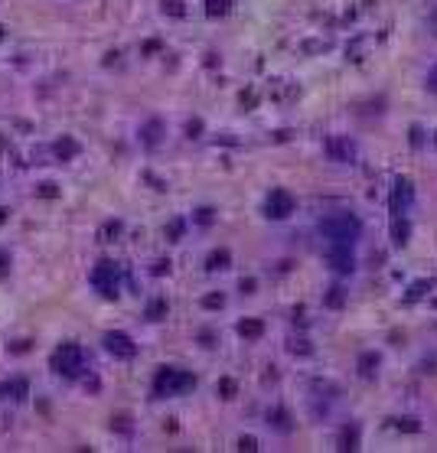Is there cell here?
I'll return each mask as SVG.
<instances>
[{"label": "cell", "instance_id": "1", "mask_svg": "<svg viewBox=\"0 0 437 453\" xmlns=\"http://www.w3.org/2000/svg\"><path fill=\"white\" fill-rule=\"evenodd\" d=\"M323 232H327L329 245L333 248H349L359 238V218L353 215H329L323 222Z\"/></svg>", "mask_w": 437, "mask_h": 453}, {"label": "cell", "instance_id": "2", "mask_svg": "<svg viewBox=\"0 0 437 453\" xmlns=\"http://www.w3.org/2000/svg\"><path fill=\"white\" fill-rule=\"evenodd\" d=\"M192 385H196L192 375L176 372V369H160V372H157V378H154V391H157V395H183V391H190Z\"/></svg>", "mask_w": 437, "mask_h": 453}, {"label": "cell", "instance_id": "3", "mask_svg": "<svg viewBox=\"0 0 437 453\" xmlns=\"http://www.w3.org/2000/svg\"><path fill=\"white\" fill-rule=\"evenodd\" d=\"M53 365L65 375H75V372L82 369V349L79 346H62L59 352L53 355Z\"/></svg>", "mask_w": 437, "mask_h": 453}, {"label": "cell", "instance_id": "4", "mask_svg": "<svg viewBox=\"0 0 437 453\" xmlns=\"http://www.w3.org/2000/svg\"><path fill=\"white\" fill-rule=\"evenodd\" d=\"M91 281H95V287H98L101 293H114V287H118V271H114V267L105 261L98 271L91 274Z\"/></svg>", "mask_w": 437, "mask_h": 453}, {"label": "cell", "instance_id": "5", "mask_svg": "<svg viewBox=\"0 0 437 453\" xmlns=\"http://www.w3.org/2000/svg\"><path fill=\"white\" fill-rule=\"evenodd\" d=\"M294 209V199L287 196L284 189H274L271 196H268V215H274V218H284L287 212Z\"/></svg>", "mask_w": 437, "mask_h": 453}, {"label": "cell", "instance_id": "6", "mask_svg": "<svg viewBox=\"0 0 437 453\" xmlns=\"http://www.w3.org/2000/svg\"><path fill=\"white\" fill-rule=\"evenodd\" d=\"M105 343H108V349H111V352L124 355V359L137 352V349H134V343H131V339H128L124 333H108V336H105Z\"/></svg>", "mask_w": 437, "mask_h": 453}, {"label": "cell", "instance_id": "7", "mask_svg": "<svg viewBox=\"0 0 437 453\" xmlns=\"http://www.w3.org/2000/svg\"><path fill=\"white\" fill-rule=\"evenodd\" d=\"M238 329H242V336H251V339H255V336H261V323H242Z\"/></svg>", "mask_w": 437, "mask_h": 453}, {"label": "cell", "instance_id": "8", "mask_svg": "<svg viewBox=\"0 0 437 453\" xmlns=\"http://www.w3.org/2000/svg\"><path fill=\"white\" fill-rule=\"evenodd\" d=\"M225 261H228L225 251H222V254H212V267H225Z\"/></svg>", "mask_w": 437, "mask_h": 453}, {"label": "cell", "instance_id": "9", "mask_svg": "<svg viewBox=\"0 0 437 453\" xmlns=\"http://www.w3.org/2000/svg\"><path fill=\"white\" fill-rule=\"evenodd\" d=\"M209 10L212 13H222L225 10V0H209Z\"/></svg>", "mask_w": 437, "mask_h": 453}, {"label": "cell", "instance_id": "10", "mask_svg": "<svg viewBox=\"0 0 437 453\" xmlns=\"http://www.w3.org/2000/svg\"><path fill=\"white\" fill-rule=\"evenodd\" d=\"M242 450H255V437H242Z\"/></svg>", "mask_w": 437, "mask_h": 453}, {"label": "cell", "instance_id": "11", "mask_svg": "<svg viewBox=\"0 0 437 453\" xmlns=\"http://www.w3.org/2000/svg\"><path fill=\"white\" fill-rule=\"evenodd\" d=\"M431 85H434V88H437V69H434V72H431Z\"/></svg>", "mask_w": 437, "mask_h": 453}]
</instances>
